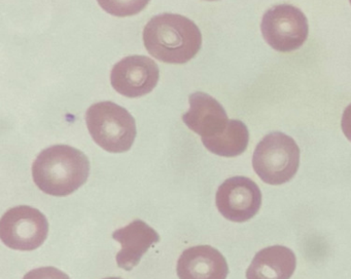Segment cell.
I'll return each mask as SVG.
<instances>
[{
    "instance_id": "6da1fadb",
    "label": "cell",
    "mask_w": 351,
    "mask_h": 279,
    "mask_svg": "<svg viewBox=\"0 0 351 279\" xmlns=\"http://www.w3.org/2000/svg\"><path fill=\"white\" fill-rule=\"evenodd\" d=\"M143 42L147 51L159 61L184 64L200 51L202 34L190 18L166 12L154 16L145 25Z\"/></svg>"
},
{
    "instance_id": "7a4b0ae2",
    "label": "cell",
    "mask_w": 351,
    "mask_h": 279,
    "mask_svg": "<svg viewBox=\"0 0 351 279\" xmlns=\"http://www.w3.org/2000/svg\"><path fill=\"white\" fill-rule=\"evenodd\" d=\"M90 174L87 156L77 148L55 145L38 154L32 164L36 186L53 196H67L85 184Z\"/></svg>"
},
{
    "instance_id": "3957f363",
    "label": "cell",
    "mask_w": 351,
    "mask_h": 279,
    "mask_svg": "<svg viewBox=\"0 0 351 279\" xmlns=\"http://www.w3.org/2000/svg\"><path fill=\"white\" fill-rule=\"evenodd\" d=\"M86 123L95 143L110 153L128 151L136 137L135 119L114 102L92 105L86 113Z\"/></svg>"
},
{
    "instance_id": "277c9868",
    "label": "cell",
    "mask_w": 351,
    "mask_h": 279,
    "mask_svg": "<svg viewBox=\"0 0 351 279\" xmlns=\"http://www.w3.org/2000/svg\"><path fill=\"white\" fill-rule=\"evenodd\" d=\"M299 164L300 149L295 140L279 131L266 135L256 146L252 157L254 172L270 185L291 181Z\"/></svg>"
},
{
    "instance_id": "5b68a950",
    "label": "cell",
    "mask_w": 351,
    "mask_h": 279,
    "mask_svg": "<svg viewBox=\"0 0 351 279\" xmlns=\"http://www.w3.org/2000/svg\"><path fill=\"white\" fill-rule=\"evenodd\" d=\"M263 36L275 51H297L307 40L309 26L301 10L291 4H279L265 12L261 24Z\"/></svg>"
},
{
    "instance_id": "8992f818",
    "label": "cell",
    "mask_w": 351,
    "mask_h": 279,
    "mask_svg": "<svg viewBox=\"0 0 351 279\" xmlns=\"http://www.w3.org/2000/svg\"><path fill=\"white\" fill-rule=\"evenodd\" d=\"M48 232L44 213L27 205L9 209L0 220L1 241L13 250H36L46 241Z\"/></svg>"
},
{
    "instance_id": "52a82bcc",
    "label": "cell",
    "mask_w": 351,
    "mask_h": 279,
    "mask_svg": "<svg viewBox=\"0 0 351 279\" xmlns=\"http://www.w3.org/2000/svg\"><path fill=\"white\" fill-rule=\"evenodd\" d=\"M219 213L232 222L248 221L262 204V193L258 185L246 176H233L217 189L215 196Z\"/></svg>"
},
{
    "instance_id": "ba28073f",
    "label": "cell",
    "mask_w": 351,
    "mask_h": 279,
    "mask_svg": "<svg viewBox=\"0 0 351 279\" xmlns=\"http://www.w3.org/2000/svg\"><path fill=\"white\" fill-rule=\"evenodd\" d=\"M159 67L145 55H129L112 68V88L127 98H139L149 94L159 81Z\"/></svg>"
},
{
    "instance_id": "9c48e42d",
    "label": "cell",
    "mask_w": 351,
    "mask_h": 279,
    "mask_svg": "<svg viewBox=\"0 0 351 279\" xmlns=\"http://www.w3.org/2000/svg\"><path fill=\"white\" fill-rule=\"evenodd\" d=\"M190 110L182 115V120L189 129L202 139H208L225 131L229 123L223 107L213 96L198 92L191 94Z\"/></svg>"
},
{
    "instance_id": "30bf717a",
    "label": "cell",
    "mask_w": 351,
    "mask_h": 279,
    "mask_svg": "<svg viewBox=\"0 0 351 279\" xmlns=\"http://www.w3.org/2000/svg\"><path fill=\"white\" fill-rule=\"evenodd\" d=\"M176 271L180 279H226L229 267L219 250L213 246L198 245L182 252Z\"/></svg>"
},
{
    "instance_id": "8fae6325",
    "label": "cell",
    "mask_w": 351,
    "mask_h": 279,
    "mask_svg": "<svg viewBox=\"0 0 351 279\" xmlns=\"http://www.w3.org/2000/svg\"><path fill=\"white\" fill-rule=\"evenodd\" d=\"M112 238L120 242L122 248L117 254L118 266L127 271L137 266L149 248L160 241L159 234L141 220H135L126 227L116 230Z\"/></svg>"
},
{
    "instance_id": "7c38bea8",
    "label": "cell",
    "mask_w": 351,
    "mask_h": 279,
    "mask_svg": "<svg viewBox=\"0 0 351 279\" xmlns=\"http://www.w3.org/2000/svg\"><path fill=\"white\" fill-rule=\"evenodd\" d=\"M297 266L295 254L287 246L260 250L246 271L247 279H289Z\"/></svg>"
},
{
    "instance_id": "4fadbf2b",
    "label": "cell",
    "mask_w": 351,
    "mask_h": 279,
    "mask_svg": "<svg viewBox=\"0 0 351 279\" xmlns=\"http://www.w3.org/2000/svg\"><path fill=\"white\" fill-rule=\"evenodd\" d=\"M250 140L247 127L242 121L231 119L223 133L202 139L207 150L223 157H235L245 151Z\"/></svg>"
},
{
    "instance_id": "5bb4252c",
    "label": "cell",
    "mask_w": 351,
    "mask_h": 279,
    "mask_svg": "<svg viewBox=\"0 0 351 279\" xmlns=\"http://www.w3.org/2000/svg\"><path fill=\"white\" fill-rule=\"evenodd\" d=\"M99 5L108 14L119 18L139 14L151 0H97Z\"/></svg>"
},
{
    "instance_id": "9a60e30c",
    "label": "cell",
    "mask_w": 351,
    "mask_h": 279,
    "mask_svg": "<svg viewBox=\"0 0 351 279\" xmlns=\"http://www.w3.org/2000/svg\"><path fill=\"white\" fill-rule=\"evenodd\" d=\"M23 279H71L69 275L55 267H43L34 269L24 276Z\"/></svg>"
},
{
    "instance_id": "2e32d148",
    "label": "cell",
    "mask_w": 351,
    "mask_h": 279,
    "mask_svg": "<svg viewBox=\"0 0 351 279\" xmlns=\"http://www.w3.org/2000/svg\"><path fill=\"white\" fill-rule=\"evenodd\" d=\"M341 127L345 137L351 142V104L343 112Z\"/></svg>"
},
{
    "instance_id": "e0dca14e",
    "label": "cell",
    "mask_w": 351,
    "mask_h": 279,
    "mask_svg": "<svg viewBox=\"0 0 351 279\" xmlns=\"http://www.w3.org/2000/svg\"><path fill=\"white\" fill-rule=\"evenodd\" d=\"M104 279H122V278H119V277H108V278H104Z\"/></svg>"
},
{
    "instance_id": "ac0fdd59",
    "label": "cell",
    "mask_w": 351,
    "mask_h": 279,
    "mask_svg": "<svg viewBox=\"0 0 351 279\" xmlns=\"http://www.w3.org/2000/svg\"><path fill=\"white\" fill-rule=\"evenodd\" d=\"M207 1H215V0H207Z\"/></svg>"
},
{
    "instance_id": "d6986e66",
    "label": "cell",
    "mask_w": 351,
    "mask_h": 279,
    "mask_svg": "<svg viewBox=\"0 0 351 279\" xmlns=\"http://www.w3.org/2000/svg\"><path fill=\"white\" fill-rule=\"evenodd\" d=\"M349 1H350V4H351V0H349Z\"/></svg>"
}]
</instances>
